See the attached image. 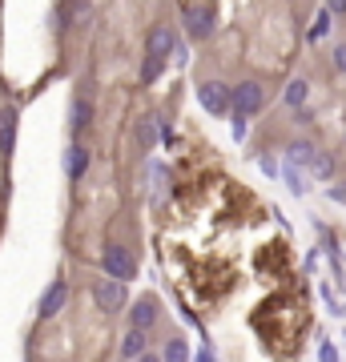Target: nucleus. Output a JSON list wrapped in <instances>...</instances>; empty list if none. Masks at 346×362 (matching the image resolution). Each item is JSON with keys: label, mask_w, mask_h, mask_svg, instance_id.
<instances>
[{"label": "nucleus", "mask_w": 346, "mask_h": 362, "mask_svg": "<svg viewBox=\"0 0 346 362\" xmlns=\"http://www.w3.org/2000/svg\"><path fill=\"white\" fill-rule=\"evenodd\" d=\"M266 105V89L258 81H242L233 85L230 93V113H238V121H246V117H254L258 109Z\"/></svg>", "instance_id": "f257e3e1"}, {"label": "nucleus", "mask_w": 346, "mask_h": 362, "mask_svg": "<svg viewBox=\"0 0 346 362\" xmlns=\"http://www.w3.org/2000/svg\"><path fill=\"white\" fill-rule=\"evenodd\" d=\"M125 286H129V282H121V278L93 282V302H97V310H105V314L121 310V306H125Z\"/></svg>", "instance_id": "f03ea898"}, {"label": "nucleus", "mask_w": 346, "mask_h": 362, "mask_svg": "<svg viewBox=\"0 0 346 362\" xmlns=\"http://www.w3.org/2000/svg\"><path fill=\"white\" fill-rule=\"evenodd\" d=\"M101 262H105V274H109V278H121V282L137 278V262H133V254L125 246H113V242H109Z\"/></svg>", "instance_id": "7ed1b4c3"}, {"label": "nucleus", "mask_w": 346, "mask_h": 362, "mask_svg": "<svg viewBox=\"0 0 346 362\" xmlns=\"http://www.w3.org/2000/svg\"><path fill=\"white\" fill-rule=\"evenodd\" d=\"M198 101H201V109L214 113V117L230 113V89H226L222 81H201L198 85Z\"/></svg>", "instance_id": "20e7f679"}, {"label": "nucleus", "mask_w": 346, "mask_h": 362, "mask_svg": "<svg viewBox=\"0 0 346 362\" xmlns=\"http://www.w3.org/2000/svg\"><path fill=\"white\" fill-rule=\"evenodd\" d=\"M185 29H189L194 41L214 36V13H210V8H189V13H185Z\"/></svg>", "instance_id": "39448f33"}, {"label": "nucleus", "mask_w": 346, "mask_h": 362, "mask_svg": "<svg viewBox=\"0 0 346 362\" xmlns=\"http://www.w3.org/2000/svg\"><path fill=\"white\" fill-rule=\"evenodd\" d=\"M69 302V286L65 282H52L49 290H45V298H41V318H57V314L65 310Z\"/></svg>", "instance_id": "423d86ee"}, {"label": "nucleus", "mask_w": 346, "mask_h": 362, "mask_svg": "<svg viewBox=\"0 0 346 362\" xmlns=\"http://www.w3.org/2000/svg\"><path fill=\"white\" fill-rule=\"evenodd\" d=\"M157 310H161V306H157L153 298H141V302H133L129 322H133V326H141V330H149L153 322H157Z\"/></svg>", "instance_id": "0eeeda50"}, {"label": "nucleus", "mask_w": 346, "mask_h": 362, "mask_svg": "<svg viewBox=\"0 0 346 362\" xmlns=\"http://www.w3.org/2000/svg\"><path fill=\"white\" fill-rule=\"evenodd\" d=\"M145 346H149L145 330H141V326H133L129 334L121 338V359H141V354H145Z\"/></svg>", "instance_id": "6e6552de"}, {"label": "nucleus", "mask_w": 346, "mask_h": 362, "mask_svg": "<svg viewBox=\"0 0 346 362\" xmlns=\"http://www.w3.org/2000/svg\"><path fill=\"white\" fill-rule=\"evenodd\" d=\"M149 52H153V57H169V52H173V29H169V24H157V29L149 33Z\"/></svg>", "instance_id": "1a4fd4ad"}, {"label": "nucleus", "mask_w": 346, "mask_h": 362, "mask_svg": "<svg viewBox=\"0 0 346 362\" xmlns=\"http://www.w3.org/2000/svg\"><path fill=\"white\" fill-rule=\"evenodd\" d=\"M157 133H161L157 117H153V113L141 117V121H137V145H141V149H153V145H157Z\"/></svg>", "instance_id": "9d476101"}, {"label": "nucleus", "mask_w": 346, "mask_h": 362, "mask_svg": "<svg viewBox=\"0 0 346 362\" xmlns=\"http://www.w3.org/2000/svg\"><path fill=\"white\" fill-rule=\"evenodd\" d=\"M306 97H310V81H302V77H294V81L286 85V93H282V101H286L290 109H302Z\"/></svg>", "instance_id": "9b49d317"}, {"label": "nucleus", "mask_w": 346, "mask_h": 362, "mask_svg": "<svg viewBox=\"0 0 346 362\" xmlns=\"http://www.w3.org/2000/svg\"><path fill=\"white\" fill-rule=\"evenodd\" d=\"M65 169H69V178L77 181L85 173V169H89V149L85 145H73L69 149V161H65Z\"/></svg>", "instance_id": "f8f14e48"}, {"label": "nucleus", "mask_w": 346, "mask_h": 362, "mask_svg": "<svg viewBox=\"0 0 346 362\" xmlns=\"http://www.w3.org/2000/svg\"><path fill=\"white\" fill-rule=\"evenodd\" d=\"M13 141H17V113H0V149L13 153Z\"/></svg>", "instance_id": "ddd939ff"}, {"label": "nucleus", "mask_w": 346, "mask_h": 362, "mask_svg": "<svg viewBox=\"0 0 346 362\" xmlns=\"http://www.w3.org/2000/svg\"><path fill=\"white\" fill-rule=\"evenodd\" d=\"M89 121H93V105H89V101H77V105H73V133L89 129Z\"/></svg>", "instance_id": "4468645a"}, {"label": "nucleus", "mask_w": 346, "mask_h": 362, "mask_svg": "<svg viewBox=\"0 0 346 362\" xmlns=\"http://www.w3.org/2000/svg\"><path fill=\"white\" fill-rule=\"evenodd\" d=\"M330 17H334L330 8H326V13H318V20H314V24H310V33H306V41H310V45H318V41H322V36L330 33Z\"/></svg>", "instance_id": "2eb2a0df"}, {"label": "nucleus", "mask_w": 346, "mask_h": 362, "mask_svg": "<svg viewBox=\"0 0 346 362\" xmlns=\"http://www.w3.org/2000/svg\"><path fill=\"white\" fill-rule=\"evenodd\" d=\"M161 68H165V57H153V52H149L145 68H141V81H145V85H153L157 77H161Z\"/></svg>", "instance_id": "dca6fc26"}, {"label": "nucleus", "mask_w": 346, "mask_h": 362, "mask_svg": "<svg viewBox=\"0 0 346 362\" xmlns=\"http://www.w3.org/2000/svg\"><path fill=\"white\" fill-rule=\"evenodd\" d=\"M310 169L318 173V181H326L330 173H334V157H326V153H314V157H310Z\"/></svg>", "instance_id": "f3484780"}, {"label": "nucleus", "mask_w": 346, "mask_h": 362, "mask_svg": "<svg viewBox=\"0 0 346 362\" xmlns=\"http://www.w3.org/2000/svg\"><path fill=\"white\" fill-rule=\"evenodd\" d=\"M165 359H169V362H185V359H189V346H185L182 338H173V342L165 346Z\"/></svg>", "instance_id": "a211bd4d"}, {"label": "nucleus", "mask_w": 346, "mask_h": 362, "mask_svg": "<svg viewBox=\"0 0 346 362\" xmlns=\"http://www.w3.org/2000/svg\"><path fill=\"white\" fill-rule=\"evenodd\" d=\"M290 157H294V161H306V165H310L314 145H306V141H294V145H290Z\"/></svg>", "instance_id": "6ab92c4d"}, {"label": "nucleus", "mask_w": 346, "mask_h": 362, "mask_svg": "<svg viewBox=\"0 0 346 362\" xmlns=\"http://www.w3.org/2000/svg\"><path fill=\"white\" fill-rule=\"evenodd\" d=\"M334 68H338V73H346V45H338V49H334Z\"/></svg>", "instance_id": "aec40b11"}, {"label": "nucleus", "mask_w": 346, "mask_h": 362, "mask_svg": "<svg viewBox=\"0 0 346 362\" xmlns=\"http://www.w3.org/2000/svg\"><path fill=\"white\" fill-rule=\"evenodd\" d=\"M326 8L334 13V17H343V13H346V0H326Z\"/></svg>", "instance_id": "412c9836"}]
</instances>
